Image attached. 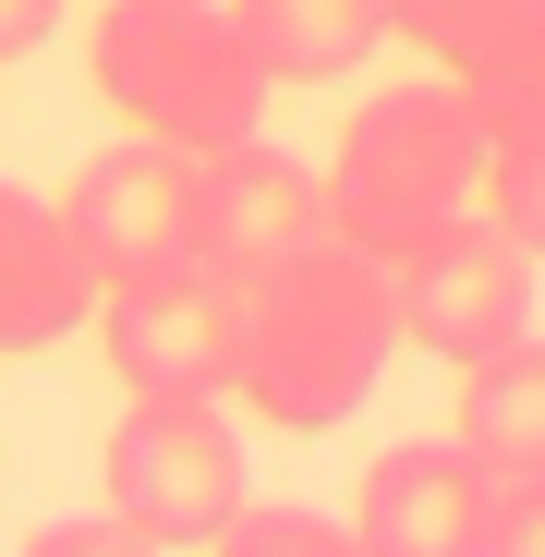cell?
<instances>
[{
  "instance_id": "6da1fadb",
  "label": "cell",
  "mask_w": 545,
  "mask_h": 557,
  "mask_svg": "<svg viewBox=\"0 0 545 557\" xmlns=\"http://www.w3.org/2000/svg\"><path fill=\"white\" fill-rule=\"evenodd\" d=\"M400 351V304H388V267L351 255V243H315L304 267L255 278L243 292V339H231V388L255 400V424L280 436H327L376 400Z\"/></svg>"
},
{
  "instance_id": "7a4b0ae2",
  "label": "cell",
  "mask_w": 545,
  "mask_h": 557,
  "mask_svg": "<svg viewBox=\"0 0 545 557\" xmlns=\"http://www.w3.org/2000/svg\"><path fill=\"white\" fill-rule=\"evenodd\" d=\"M485 110L461 73H412V85H376L351 122H339V170H327V243L351 255H424L436 231H461L485 207Z\"/></svg>"
},
{
  "instance_id": "3957f363",
  "label": "cell",
  "mask_w": 545,
  "mask_h": 557,
  "mask_svg": "<svg viewBox=\"0 0 545 557\" xmlns=\"http://www.w3.org/2000/svg\"><path fill=\"white\" fill-rule=\"evenodd\" d=\"M85 73H98V98L146 134V146H182V158H219L267 122V85L231 37L219 0H110L98 37H85Z\"/></svg>"
},
{
  "instance_id": "277c9868",
  "label": "cell",
  "mask_w": 545,
  "mask_h": 557,
  "mask_svg": "<svg viewBox=\"0 0 545 557\" xmlns=\"http://www.w3.org/2000/svg\"><path fill=\"white\" fill-rule=\"evenodd\" d=\"M98 497H110V521H134L158 557H182V545L207 557V533L255 497L231 412H219V400H122V424H110V448H98Z\"/></svg>"
},
{
  "instance_id": "5b68a950",
  "label": "cell",
  "mask_w": 545,
  "mask_h": 557,
  "mask_svg": "<svg viewBox=\"0 0 545 557\" xmlns=\"http://www.w3.org/2000/svg\"><path fill=\"white\" fill-rule=\"evenodd\" d=\"M61 219H73V255H85V278H98V292L170 278V267H195V158L122 134V146H98V158L73 170Z\"/></svg>"
},
{
  "instance_id": "8992f818",
  "label": "cell",
  "mask_w": 545,
  "mask_h": 557,
  "mask_svg": "<svg viewBox=\"0 0 545 557\" xmlns=\"http://www.w3.org/2000/svg\"><path fill=\"white\" fill-rule=\"evenodd\" d=\"M388 304H400V339H412V351H436L448 376H461V363H485V351L533 339V255H521L509 231L461 219V231H436L424 255H400V267H388Z\"/></svg>"
},
{
  "instance_id": "52a82bcc",
  "label": "cell",
  "mask_w": 545,
  "mask_h": 557,
  "mask_svg": "<svg viewBox=\"0 0 545 557\" xmlns=\"http://www.w3.org/2000/svg\"><path fill=\"white\" fill-rule=\"evenodd\" d=\"M327 243V182L304 158H280L267 134L195 158V267L231 278V292H255V278H280Z\"/></svg>"
},
{
  "instance_id": "ba28073f",
  "label": "cell",
  "mask_w": 545,
  "mask_h": 557,
  "mask_svg": "<svg viewBox=\"0 0 545 557\" xmlns=\"http://www.w3.org/2000/svg\"><path fill=\"white\" fill-rule=\"evenodd\" d=\"M231 339H243V292L207 267L134 278V292H98V351L134 400H219L231 388Z\"/></svg>"
},
{
  "instance_id": "9c48e42d",
  "label": "cell",
  "mask_w": 545,
  "mask_h": 557,
  "mask_svg": "<svg viewBox=\"0 0 545 557\" xmlns=\"http://www.w3.org/2000/svg\"><path fill=\"white\" fill-rule=\"evenodd\" d=\"M473 521H485V473L448 436L376 448L363 485H351V545L363 557H473Z\"/></svg>"
},
{
  "instance_id": "30bf717a",
  "label": "cell",
  "mask_w": 545,
  "mask_h": 557,
  "mask_svg": "<svg viewBox=\"0 0 545 557\" xmlns=\"http://www.w3.org/2000/svg\"><path fill=\"white\" fill-rule=\"evenodd\" d=\"M98 315V278L73 255V219L37 182H0V363H25Z\"/></svg>"
},
{
  "instance_id": "8fae6325",
  "label": "cell",
  "mask_w": 545,
  "mask_h": 557,
  "mask_svg": "<svg viewBox=\"0 0 545 557\" xmlns=\"http://www.w3.org/2000/svg\"><path fill=\"white\" fill-rule=\"evenodd\" d=\"M267 85H339L388 49V0H219Z\"/></svg>"
},
{
  "instance_id": "7c38bea8",
  "label": "cell",
  "mask_w": 545,
  "mask_h": 557,
  "mask_svg": "<svg viewBox=\"0 0 545 557\" xmlns=\"http://www.w3.org/2000/svg\"><path fill=\"white\" fill-rule=\"evenodd\" d=\"M448 448L473 473H545V327L461 363V412H448Z\"/></svg>"
},
{
  "instance_id": "4fadbf2b",
  "label": "cell",
  "mask_w": 545,
  "mask_h": 557,
  "mask_svg": "<svg viewBox=\"0 0 545 557\" xmlns=\"http://www.w3.org/2000/svg\"><path fill=\"white\" fill-rule=\"evenodd\" d=\"M533 25H545V0H388V37H412L424 73H485Z\"/></svg>"
},
{
  "instance_id": "5bb4252c",
  "label": "cell",
  "mask_w": 545,
  "mask_h": 557,
  "mask_svg": "<svg viewBox=\"0 0 545 557\" xmlns=\"http://www.w3.org/2000/svg\"><path fill=\"white\" fill-rule=\"evenodd\" d=\"M207 557H363V545H351V521H327V509H280V497H243V509L207 533Z\"/></svg>"
},
{
  "instance_id": "9a60e30c",
  "label": "cell",
  "mask_w": 545,
  "mask_h": 557,
  "mask_svg": "<svg viewBox=\"0 0 545 557\" xmlns=\"http://www.w3.org/2000/svg\"><path fill=\"white\" fill-rule=\"evenodd\" d=\"M461 85H473V110H485V134H497V146L545 134V25H533V37H509V49H497L485 73H461Z\"/></svg>"
},
{
  "instance_id": "2e32d148",
  "label": "cell",
  "mask_w": 545,
  "mask_h": 557,
  "mask_svg": "<svg viewBox=\"0 0 545 557\" xmlns=\"http://www.w3.org/2000/svg\"><path fill=\"white\" fill-rule=\"evenodd\" d=\"M485 231H509L533 267H545V134H521V146H485V207H473Z\"/></svg>"
},
{
  "instance_id": "e0dca14e",
  "label": "cell",
  "mask_w": 545,
  "mask_h": 557,
  "mask_svg": "<svg viewBox=\"0 0 545 557\" xmlns=\"http://www.w3.org/2000/svg\"><path fill=\"white\" fill-rule=\"evenodd\" d=\"M473 557H545V473H485Z\"/></svg>"
},
{
  "instance_id": "ac0fdd59",
  "label": "cell",
  "mask_w": 545,
  "mask_h": 557,
  "mask_svg": "<svg viewBox=\"0 0 545 557\" xmlns=\"http://www.w3.org/2000/svg\"><path fill=\"white\" fill-rule=\"evenodd\" d=\"M25 557H158L134 521H110V509H73V521H49V533H25Z\"/></svg>"
},
{
  "instance_id": "d6986e66",
  "label": "cell",
  "mask_w": 545,
  "mask_h": 557,
  "mask_svg": "<svg viewBox=\"0 0 545 557\" xmlns=\"http://www.w3.org/2000/svg\"><path fill=\"white\" fill-rule=\"evenodd\" d=\"M49 25H61V0H0V61L49 49Z\"/></svg>"
}]
</instances>
